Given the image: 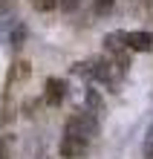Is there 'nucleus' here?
Listing matches in <instances>:
<instances>
[{
  "instance_id": "nucleus-1",
  "label": "nucleus",
  "mask_w": 153,
  "mask_h": 159,
  "mask_svg": "<svg viewBox=\"0 0 153 159\" xmlns=\"http://www.w3.org/2000/svg\"><path fill=\"white\" fill-rule=\"evenodd\" d=\"M98 133V116L92 113H75L66 119V127H64V136H75L81 142H92V136Z\"/></svg>"
},
{
  "instance_id": "nucleus-2",
  "label": "nucleus",
  "mask_w": 153,
  "mask_h": 159,
  "mask_svg": "<svg viewBox=\"0 0 153 159\" xmlns=\"http://www.w3.org/2000/svg\"><path fill=\"white\" fill-rule=\"evenodd\" d=\"M87 148H90V142H81V139H75V136H64L61 139V156L64 159H81L87 153Z\"/></svg>"
},
{
  "instance_id": "nucleus-3",
  "label": "nucleus",
  "mask_w": 153,
  "mask_h": 159,
  "mask_svg": "<svg viewBox=\"0 0 153 159\" xmlns=\"http://www.w3.org/2000/svg\"><path fill=\"white\" fill-rule=\"evenodd\" d=\"M46 104H52V107H58L64 96H66V81L64 78H46Z\"/></svg>"
},
{
  "instance_id": "nucleus-4",
  "label": "nucleus",
  "mask_w": 153,
  "mask_h": 159,
  "mask_svg": "<svg viewBox=\"0 0 153 159\" xmlns=\"http://www.w3.org/2000/svg\"><path fill=\"white\" fill-rule=\"evenodd\" d=\"M127 49L153 52V32H127Z\"/></svg>"
},
{
  "instance_id": "nucleus-5",
  "label": "nucleus",
  "mask_w": 153,
  "mask_h": 159,
  "mask_svg": "<svg viewBox=\"0 0 153 159\" xmlns=\"http://www.w3.org/2000/svg\"><path fill=\"white\" fill-rule=\"evenodd\" d=\"M84 101H87V113H92V116L104 113V98H101V93L95 87H90L87 93H84Z\"/></svg>"
},
{
  "instance_id": "nucleus-6",
  "label": "nucleus",
  "mask_w": 153,
  "mask_h": 159,
  "mask_svg": "<svg viewBox=\"0 0 153 159\" xmlns=\"http://www.w3.org/2000/svg\"><path fill=\"white\" fill-rule=\"evenodd\" d=\"M104 46H107V52L121 55V49L127 46V32H110L107 38H104Z\"/></svg>"
},
{
  "instance_id": "nucleus-7",
  "label": "nucleus",
  "mask_w": 153,
  "mask_h": 159,
  "mask_svg": "<svg viewBox=\"0 0 153 159\" xmlns=\"http://www.w3.org/2000/svg\"><path fill=\"white\" fill-rule=\"evenodd\" d=\"M29 72H32V64H26V61H17L15 67H12V72H9V84L29 78Z\"/></svg>"
},
{
  "instance_id": "nucleus-8",
  "label": "nucleus",
  "mask_w": 153,
  "mask_h": 159,
  "mask_svg": "<svg viewBox=\"0 0 153 159\" xmlns=\"http://www.w3.org/2000/svg\"><path fill=\"white\" fill-rule=\"evenodd\" d=\"M38 12H52L55 6H61V0H32Z\"/></svg>"
},
{
  "instance_id": "nucleus-9",
  "label": "nucleus",
  "mask_w": 153,
  "mask_h": 159,
  "mask_svg": "<svg viewBox=\"0 0 153 159\" xmlns=\"http://www.w3.org/2000/svg\"><path fill=\"white\" fill-rule=\"evenodd\" d=\"M113 6H116V0H95V12H98V15L113 12Z\"/></svg>"
},
{
  "instance_id": "nucleus-10",
  "label": "nucleus",
  "mask_w": 153,
  "mask_h": 159,
  "mask_svg": "<svg viewBox=\"0 0 153 159\" xmlns=\"http://www.w3.org/2000/svg\"><path fill=\"white\" fill-rule=\"evenodd\" d=\"M23 35H26L23 26H17V29L12 32V46H15V49H20V46H23Z\"/></svg>"
},
{
  "instance_id": "nucleus-11",
  "label": "nucleus",
  "mask_w": 153,
  "mask_h": 159,
  "mask_svg": "<svg viewBox=\"0 0 153 159\" xmlns=\"http://www.w3.org/2000/svg\"><path fill=\"white\" fill-rule=\"evenodd\" d=\"M81 3H84V0H61V9H64V12H75Z\"/></svg>"
},
{
  "instance_id": "nucleus-12",
  "label": "nucleus",
  "mask_w": 153,
  "mask_h": 159,
  "mask_svg": "<svg viewBox=\"0 0 153 159\" xmlns=\"http://www.w3.org/2000/svg\"><path fill=\"white\" fill-rule=\"evenodd\" d=\"M0 159H12V156H9V151H6V145H3V142H0Z\"/></svg>"
}]
</instances>
